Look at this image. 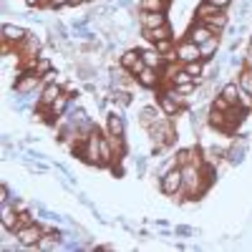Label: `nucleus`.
Segmentation results:
<instances>
[{"label": "nucleus", "mask_w": 252, "mask_h": 252, "mask_svg": "<svg viewBox=\"0 0 252 252\" xmlns=\"http://www.w3.org/2000/svg\"><path fill=\"white\" fill-rule=\"evenodd\" d=\"M240 81H227V83H222V86H220V96L224 98V101H229V103H232V106H237V103H240Z\"/></svg>", "instance_id": "obj_16"}, {"label": "nucleus", "mask_w": 252, "mask_h": 252, "mask_svg": "<svg viewBox=\"0 0 252 252\" xmlns=\"http://www.w3.org/2000/svg\"><path fill=\"white\" fill-rule=\"evenodd\" d=\"M78 3H81V5H86V3H91V0H78Z\"/></svg>", "instance_id": "obj_37"}, {"label": "nucleus", "mask_w": 252, "mask_h": 252, "mask_svg": "<svg viewBox=\"0 0 252 252\" xmlns=\"http://www.w3.org/2000/svg\"><path fill=\"white\" fill-rule=\"evenodd\" d=\"M157 106H159L166 116H172V119H177L179 114H184V106H182V103H179L177 98H172V96L166 94L164 89L157 94Z\"/></svg>", "instance_id": "obj_8"}, {"label": "nucleus", "mask_w": 252, "mask_h": 252, "mask_svg": "<svg viewBox=\"0 0 252 252\" xmlns=\"http://www.w3.org/2000/svg\"><path fill=\"white\" fill-rule=\"evenodd\" d=\"M114 161H116V154H114L111 139L109 134H101V166H111Z\"/></svg>", "instance_id": "obj_22"}, {"label": "nucleus", "mask_w": 252, "mask_h": 252, "mask_svg": "<svg viewBox=\"0 0 252 252\" xmlns=\"http://www.w3.org/2000/svg\"><path fill=\"white\" fill-rule=\"evenodd\" d=\"M245 66H250V68H252V58H245Z\"/></svg>", "instance_id": "obj_36"}, {"label": "nucleus", "mask_w": 252, "mask_h": 252, "mask_svg": "<svg viewBox=\"0 0 252 252\" xmlns=\"http://www.w3.org/2000/svg\"><path fill=\"white\" fill-rule=\"evenodd\" d=\"M0 227L5 229H18V209L13 207V202H0Z\"/></svg>", "instance_id": "obj_11"}, {"label": "nucleus", "mask_w": 252, "mask_h": 252, "mask_svg": "<svg viewBox=\"0 0 252 252\" xmlns=\"http://www.w3.org/2000/svg\"><path fill=\"white\" fill-rule=\"evenodd\" d=\"M63 91H66V94H78V89H76V83H63Z\"/></svg>", "instance_id": "obj_33"}, {"label": "nucleus", "mask_w": 252, "mask_h": 252, "mask_svg": "<svg viewBox=\"0 0 252 252\" xmlns=\"http://www.w3.org/2000/svg\"><path fill=\"white\" fill-rule=\"evenodd\" d=\"M106 131H109L111 136H124V134H126V121H124V114L111 111V114L106 116Z\"/></svg>", "instance_id": "obj_17"}, {"label": "nucleus", "mask_w": 252, "mask_h": 252, "mask_svg": "<svg viewBox=\"0 0 252 252\" xmlns=\"http://www.w3.org/2000/svg\"><path fill=\"white\" fill-rule=\"evenodd\" d=\"M141 61L146 63L149 68H157V71H161L164 66H166V58L152 46V48H146V51H141Z\"/></svg>", "instance_id": "obj_19"}, {"label": "nucleus", "mask_w": 252, "mask_h": 252, "mask_svg": "<svg viewBox=\"0 0 252 252\" xmlns=\"http://www.w3.org/2000/svg\"><path fill=\"white\" fill-rule=\"evenodd\" d=\"M202 23L212 31V33L222 35V33L229 28V15H227V10H220V13H215V15H209L207 20H202Z\"/></svg>", "instance_id": "obj_15"}, {"label": "nucleus", "mask_w": 252, "mask_h": 252, "mask_svg": "<svg viewBox=\"0 0 252 252\" xmlns=\"http://www.w3.org/2000/svg\"><path fill=\"white\" fill-rule=\"evenodd\" d=\"M26 35H28V31L23 26H15V23H5L3 26V40H8V43H13V46H18Z\"/></svg>", "instance_id": "obj_18"}, {"label": "nucleus", "mask_w": 252, "mask_h": 252, "mask_svg": "<svg viewBox=\"0 0 252 252\" xmlns=\"http://www.w3.org/2000/svg\"><path fill=\"white\" fill-rule=\"evenodd\" d=\"M141 35H144L146 40H149V43H154V40H164V38H177V35H174L172 23L159 26V28H152V31H141Z\"/></svg>", "instance_id": "obj_20"}, {"label": "nucleus", "mask_w": 252, "mask_h": 252, "mask_svg": "<svg viewBox=\"0 0 252 252\" xmlns=\"http://www.w3.org/2000/svg\"><path fill=\"white\" fill-rule=\"evenodd\" d=\"M40 38L38 35H33V33H28L20 43L15 46V51H18V56H20V63H26V61H35L38 58V53H40Z\"/></svg>", "instance_id": "obj_3"}, {"label": "nucleus", "mask_w": 252, "mask_h": 252, "mask_svg": "<svg viewBox=\"0 0 252 252\" xmlns=\"http://www.w3.org/2000/svg\"><path fill=\"white\" fill-rule=\"evenodd\" d=\"M172 0H139V10H149V13H166Z\"/></svg>", "instance_id": "obj_24"}, {"label": "nucleus", "mask_w": 252, "mask_h": 252, "mask_svg": "<svg viewBox=\"0 0 252 252\" xmlns=\"http://www.w3.org/2000/svg\"><path fill=\"white\" fill-rule=\"evenodd\" d=\"M209 106H212V109H217V111H224V114H227L229 109H232V103H229V101H224V98L217 94V96L212 98V103H209Z\"/></svg>", "instance_id": "obj_26"}, {"label": "nucleus", "mask_w": 252, "mask_h": 252, "mask_svg": "<svg viewBox=\"0 0 252 252\" xmlns=\"http://www.w3.org/2000/svg\"><path fill=\"white\" fill-rule=\"evenodd\" d=\"M220 48H222V35H212V38L207 40V43L199 46V51H202V61H215V56L220 53Z\"/></svg>", "instance_id": "obj_21"}, {"label": "nucleus", "mask_w": 252, "mask_h": 252, "mask_svg": "<svg viewBox=\"0 0 252 252\" xmlns=\"http://www.w3.org/2000/svg\"><path fill=\"white\" fill-rule=\"evenodd\" d=\"M134 169H136L139 177L146 172V157H136V159H134Z\"/></svg>", "instance_id": "obj_29"}, {"label": "nucleus", "mask_w": 252, "mask_h": 252, "mask_svg": "<svg viewBox=\"0 0 252 252\" xmlns=\"http://www.w3.org/2000/svg\"><path fill=\"white\" fill-rule=\"evenodd\" d=\"M169 18L166 13H149V10H139V28L141 31H152V28H159V26H166Z\"/></svg>", "instance_id": "obj_10"}, {"label": "nucleus", "mask_w": 252, "mask_h": 252, "mask_svg": "<svg viewBox=\"0 0 252 252\" xmlns=\"http://www.w3.org/2000/svg\"><path fill=\"white\" fill-rule=\"evenodd\" d=\"M207 126H212V129H217V131L224 134V129H227V114L224 111H217V109H209Z\"/></svg>", "instance_id": "obj_23"}, {"label": "nucleus", "mask_w": 252, "mask_h": 252, "mask_svg": "<svg viewBox=\"0 0 252 252\" xmlns=\"http://www.w3.org/2000/svg\"><path fill=\"white\" fill-rule=\"evenodd\" d=\"M28 8H48V0H23Z\"/></svg>", "instance_id": "obj_31"}, {"label": "nucleus", "mask_w": 252, "mask_h": 252, "mask_svg": "<svg viewBox=\"0 0 252 252\" xmlns=\"http://www.w3.org/2000/svg\"><path fill=\"white\" fill-rule=\"evenodd\" d=\"M209 3H212V5H217L220 10H227L229 5H232V0H209Z\"/></svg>", "instance_id": "obj_32"}, {"label": "nucleus", "mask_w": 252, "mask_h": 252, "mask_svg": "<svg viewBox=\"0 0 252 252\" xmlns=\"http://www.w3.org/2000/svg\"><path fill=\"white\" fill-rule=\"evenodd\" d=\"M212 35H217V33H212V31H209V28L202 23V20H194V23L189 26V31H187V38H189V40H194L197 46L207 43V40L212 38Z\"/></svg>", "instance_id": "obj_14"}, {"label": "nucleus", "mask_w": 252, "mask_h": 252, "mask_svg": "<svg viewBox=\"0 0 252 252\" xmlns=\"http://www.w3.org/2000/svg\"><path fill=\"white\" fill-rule=\"evenodd\" d=\"M8 199H13V192H10V187L3 182V187H0V202H8Z\"/></svg>", "instance_id": "obj_30"}, {"label": "nucleus", "mask_w": 252, "mask_h": 252, "mask_svg": "<svg viewBox=\"0 0 252 252\" xmlns=\"http://www.w3.org/2000/svg\"><path fill=\"white\" fill-rule=\"evenodd\" d=\"M68 5H81L78 0H48V8L58 10V8H68Z\"/></svg>", "instance_id": "obj_27"}, {"label": "nucleus", "mask_w": 252, "mask_h": 252, "mask_svg": "<svg viewBox=\"0 0 252 252\" xmlns=\"http://www.w3.org/2000/svg\"><path fill=\"white\" fill-rule=\"evenodd\" d=\"M215 13H220V8H217V5H212L209 0H202V3L197 5V10H194L197 20H207L209 15H215Z\"/></svg>", "instance_id": "obj_25"}, {"label": "nucleus", "mask_w": 252, "mask_h": 252, "mask_svg": "<svg viewBox=\"0 0 252 252\" xmlns=\"http://www.w3.org/2000/svg\"><path fill=\"white\" fill-rule=\"evenodd\" d=\"M78 159L83 164H89V166H101V131H98V126L89 134L86 144H83V152L78 154Z\"/></svg>", "instance_id": "obj_2"}, {"label": "nucleus", "mask_w": 252, "mask_h": 252, "mask_svg": "<svg viewBox=\"0 0 252 252\" xmlns=\"http://www.w3.org/2000/svg\"><path fill=\"white\" fill-rule=\"evenodd\" d=\"M119 63H121L124 68H129L134 76H136L141 68H146V63L141 61V51H139V48H126V51L119 56Z\"/></svg>", "instance_id": "obj_9"}, {"label": "nucleus", "mask_w": 252, "mask_h": 252, "mask_svg": "<svg viewBox=\"0 0 252 252\" xmlns=\"http://www.w3.org/2000/svg\"><path fill=\"white\" fill-rule=\"evenodd\" d=\"M43 224L40 222H33V224H28V227H23V229H18V240H20V245H23V250H28V247H38V240L43 237Z\"/></svg>", "instance_id": "obj_5"}, {"label": "nucleus", "mask_w": 252, "mask_h": 252, "mask_svg": "<svg viewBox=\"0 0 252 252\" xmlns=\"http://www.w3.org/2000/svg\"><path fill=\"white\" fill-rule=\"evenodd\" d=\"M174 235H177V237H192L194 229L187 227V224H177V227H174Z\"/></svg>", "instance_id": "obj_28"}, {"label": "nucleus", "mask_w": 252, "mask_h": 252, "mask_svg": "<svg viewBox=\"0 0 252 252\" xmlns=\"http://www.w3.org/2000/svg\"><path fill=\"white\" fill-rule=\"evenodd\" d=\"M245 58H252V38H250V43H247V56Z\"/></svg>", "instance_id": "obj_35"}, {"label": "nucleus", "mask_w": 252, "mask_h": 252, "mask_svg": "<svg viewBox=\"0 0 252 252\" xmlns=\"http://www.w3.org/2000/svg\"><path fill=\"white\" fill-rule=\"evenodd\" d=\"M177 61L179 63H189V61H199L202 58V51H199V46L194 43V40H189L187 35L182 38V40H177Z\"/></svg>", "instance_id": "obj_6"}, {"label": "nucleus", "mask_w": 252, "mask_h": 252, "mask_svg": "<svg viewBox=\"0 0 252 252\" xmlns=\"http://www.w3.org/2000/svg\"><path fill=\"white\" fill-rule=\"evenodd\" d=\"M63 94V83H46L43 89H40V96H38V103H35V109H51L53 106V101Z\"/></svg>", "instance_id": "obj_7"}, {"label": "nucleus", "mask_w": 252, "mask_h": 252, "mask_svg": "<svg viewBox=\"0 0 252 252\" xmlns=\"http://www.w3.org/2000/svg\"><path fill=\"white\" fill-rule=\"evenodd\" d=\"M78 202H81L83 207H91V209H94V204H91V199H89L86 194H78Z\"/></svg>", "instance_id": "obj_34"}, {"label": "nucleus", "mask_w": 252, "mask_h": 252, "mask_svg": "<svg viewBox=\"0 0 252 252\" xmlns=\"http://www.w3.org/2000/svg\"><path fill=\"white\" fill-rule=\"evenodd\" d=\"M164 119H172V116H166L159 106H144L141 114H139V124L144 126V129H149V126H154V124H159Z\"/></svg>", "instance_id": "obj_13"}, {"label": "nucleus", "mask_w": 252, "mask_h": 252, "mask_svg": "<svg viewBox=\"0 0 252 252\" xmlns=\"http://www.w3.org/2000/svg\"><path fill=\"white\" fill-rule=\"evenodd\" d=\"M159 83H161V73L157 68L146 66L136 73V86H141V89H159Z\"/></svg>", "instance_id": "obj_12"}, {"label": "nucleus", "mask_w": 252, "mask_h": 252, "mask_svg": "<svg viewBox=\"0 0 252 252\" xmlns=\"http://www.w3.org/2000/svg\"><path fill=\"white\" fill-rule=\"evenodd\" d=\"M247 146H250V139L247 136H240L237 141H232L224 149V161L232 164V166H240L245 161V154H247Z\"/></svg>", "instance_id": "obj_4"}, {"label": "nucleus", "mask_w": 252, "mask_h": 252, "mask_svg": "<svg viewBox=\"0 0 252 252\" xmlns=\"http://www.w3.org/2000/svg\"><path fill=\"white\" fill-rule=\"evenodd\" d=\"M159 189L166 194V197H172L174 202H184L189 199L184 194V174H182V166H172V169H166L161 177H159Z\"/></svg>", "instance_id": "obj_1"}]
</instances>
